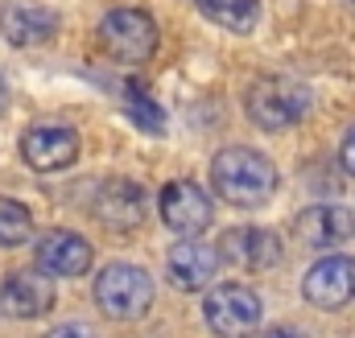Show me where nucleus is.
Here are the masks:
<instances>
[{
	"mask_svg": "<svg viewBox=\"0 0 355 338\" xmlns=\"http://www.w3.org/2000/svg\"><path fill=\"white\" fill-rule=\"evenodd\" d=\"M124 112H128V120H132L141 132H149V136L166 132V112L149 99V91L141 83H128V91H124Z\"/></svg>",
	"mask_w": 355,
	"mask_h": 338,
	"instance_id": "17",
	"label": "nucleus"
},
{
	"mask_svg": "<svg viewBox=\"0 0 355 338\" xmlns=\"http://www.w3.org/2000/svg\"><path fill=\"white\" fill-rule=\"evenodd\" d=\"M198 8L232 33H252L261 21V0H198Z\"/></svg>",
	"mask_w": 355,
	"mask_h": 338,
	"instance_id": "16",
	"label": "nucleus"
},
{
	"mask_svg": "<svg viewBox=\"0 0 355 338\" xmlns=\"http://www.w3.org/2000/svg\"><path fill=\"white\" fill-rule=\"evenodd\" d=\"M95 219L107 223L112 231H132L145 219V190L128 177H112L103 181V190L95 194Z\"/></svg>",
	"mask_w": 355,
	"mask_h": 338,
	"instance_id": "14",
	"label": "nucleus"
},
{
	"mask_svg": "<svg viewBox=\"0 0 355 338\" xmlns=\"http://www.w3.org/2000/svg\"><path fill=\"white\" fill-rule=\"evenodd\" d=\"M99 46L124 62V66H141L153 58L157 50V21L145 8H112L99 21Z\"/></svg>",
	"mask_w": 355,
	"mask_h": 338,
	"instance_id": "5",
	"label": "nucleus"
},
{
	"mask_svg": "<svg viewBox=\"0 0 355 338\" xmlns=\"http://www.w3.org/2000/svg\"><path fill=\"white\" fill-rule=\"evenodd\" d=\"M244 112L257 128L265 132H285L293 124L306 120L310 112V87L297 83V79H285V75H265L248 87L244 95Z\"/></svg>",
	"mask_w": 355,
	"mask_h": 338,
	"instance_id": "3",
	"label": "nucleus"
},
{
	"mask_svg": "<svg viewBox=\"0 0 355 338\" xmlns=\"http://www.w3.org/2000/svg\"><path fill=\"white\" fill-rule=\"evenodd\" d=\"M261 338H310V335L297 330V326H272V330H265Z\"/></svg>",
	"mask_w": 355,
	"mask_h": 338,
	"instance_id": "21",
	"label": "nucleus"
},
{
	"mask_svg": "<svg viewBox=\"0 0 355 338\" xmlns=\"http://www.w3.org/2000/svg\"><path fill=\"white\" fill-rule=\"evenodd\" d=\"M219 256H227V260H232V264H240V268L268 272V268H277V264H281L285 248H281L277 231H268V227H236V231H227V235H223Z\"/></svg>",
	"mask_w": 355,
	"mask_h": 338,
	"instance_id": "13",
	"label": "nucleus"
},
{
	"mask_svg": "<svg viewBox=\"0 0 355 338\" xmlns=\"http://www.w3.org/2000/svg\"><path fill=\"white\" fill-rule=\"evenodd\" d=\"M0 310L8 318H21V322L46 318L54 310V281H50V272L21 268V272L4 276V285H0Z\"/></svg>",
	"mask_w": 355,
	"mask_h": 338,
	"instance_id": "9",
	"label": "nucleus"
},
{
	"mask_svg": "<svg viewBox=\"0 0 355 338\" xmlns=\"http://www.w3.org/2000/svg\"><path fill=\"white\" fill-rule=\"evenodd\" d=\"M21 157L37 173H58L79 161V132L67 124H33L21 136Z\"/></svg>",
	"mask_w": 355,
	"mask_h": 338,
	"instance_id": "8",
	"label": "nucleus"
},
{
	"mask_svg": "<svg viewBox=\"0 0 355 338\" xmlns=\"http://www.w3.org/2000/svg\"><path fill=\"white\" fill-rule=\"evenodd\" d=\"M277 166L268 161L261 149H248V145H227L215 153L211 161V186L223 202L232 206H261L277 194Z\"/></svg>",
	"mask_w": 355,
	"mask_h": 338,
	"instance_id": "1",
	"label": "nucleus"
},
{
	"mask_svg": "<svg viewBox=\"0 0 355 338\" xmlns=\"http://www.w3.org/2000/svg\"><path fill=\"white\" fill-rule=\"evenodd\" d=\"M4 107H8V87H4V79H0V116H4Z\"/></svg>",
	"mask_w": 355,
	"mask_h": 338,
	"instance_id": "22",
	"label": "nucleus"
},
{
	"mask_svg": "<svg viewBox=\"0 0 355 338\" xmlns=\"http://www.w3.org/2000/svg\"><path fill=\"white\" fill-rule=\"evenodd\" d=\"M347 4H352V8H355V0H347Z\"/></svg>",
	"mask_w": 355,
	"mask_h": 338,
	"instance_id": "23",
	"label": "nucleus"
},
{
	"mask_svg": "<svg viewBox=\"0 0 355 338\" xmlns=\"http://www.w3.org/2000/svg\"><path fill=\"white\" fill-rule=\"evenodd\" d=\"M157 211H162V223L170 231H178L182 240H198L215 223V202L194 181H170V186H162Z\"/></svg>",
	"mask_w": 355,
	"mask_h": 338,
	"instance_id": "6",
	"label": "nucleus"
},
{
	"mask_svg": "<svg viewBox=\"0 0 355 338\" xmlns=\"http://www.w3.org/2000/svg\"><path fill=\"white\" fill-rule=\"evenodd\" d=\"M339 161H343V169L355 177V128L343 136V145H339Z\"/></svg>",
	"mask_w": 355,
	"mask_h": 338,
	"instance_id": "20",
	"label": "nucleus"
},
{
	"mask_svg": "<svg viewBox=\"0 0 355 338\" xmlns=\"http://www.w3.org/2000/svg\"><path fill=\"white\" fill-rule=\"evenodd\" d=\"M219 264H223L219 248H211L202 240H178L174 248L166 252V272H170V281H174L178 289H186V293L211 285L215 272H219Z\"/></svg>",
	"mask_w": 355,
	"mask_h": 338,
	"instance_id": "12",
	"label": "nucleus"
},
{
	"mask_svg": "<svg viewBox=\"0 0 355 338\" xmlns=\"http://www.w3.org/2000/svg\"><path fill=\"white\" fill-rule=\"evenodd\" d=\"M302 297L314 310H343L355 301V256H327L314 260L302 276Z\"/></svg>",
	"mask_w": 355,
	"mask_h": 338,
	"instance_id": "7",
	"label": "nucleus"
},
{
	"mask_svg": "<svg viewBox=\"0 0 355 338\" xmlns=\"http://www.w3.org/2000/svg\"><path fill=\"white\" fill-rule=\"evenodd\" d=\"M58 33V12L46 4L29 0H8L0 4V37L12 46H42Z\"/></svg>",
	"mask_w": 355,
	"mask_h": 338,
	"instance_id": "11",
	"label": "nucleus"
},
{
	"mask_svg": "<svg viewBox=\"0 0 355 338\" xmlns=\"http://www.w3.org/2000/svg\"><path fill=\"white\" fill-rule=\"evenodd\" d=\"M91 244L75 231H50L37 240V268L50 276H83L91 268Z\"/></svg>",
	"mask_w": 355,
	"mask_h": 338,
	"instance_id": "15",
	"label": "nucleus"
},
{
	"mask_svg": "<svg viewBox=\"0 0 355 338\" xmlns=\"http://www.w3.org/2000/svg\"><path fill=\"white\" fill-rule=\"evenodd\" d=\"M29 235H33L29 206H21L12 198H0V248H21V244H29Z\"/></svg>",
	"mask_w": 355,
	"mask_h": 338,
	"instance_id": "18",
	"label": "nucleus"
},
{
	"mask_svg": "<svg viewBox=\"0 0 355 338\" xmlns=\"http://www.w3.org/2000/svg\"><path fill=\"white\" fill-rule=\"evenodd\" d=\"M91 293H95L99 314L112 318V322H141V318L153 310V301H157L153 276H149L141 264H124V260L99 268Z\"/></svg>",
	"mask_w": 355,
	"mask_h": 338,
	"instance_id": "2",
	"label": "nucleus"
},
{
	"mask_svg": "<svg viewBox=\"0 0 355 338\" xmlns=\"http://www.w3.org/2000/svg\"><path fill=\"white\" fill-rule=\"evenodd\" d=\"M202 322L215 338H252L265 322V305L248 285H215L202 297Z\"/></svg>",
	"mask_w": 355,
	"mask_h": 338,
	"instance_id": "4",
	"label": "nucleus"
},
{
	"mask_svg": "<svg viewBox=\"0 0 355 338\" xmlns=\"http://www.w3.org/2000/svg\"><path fill=\"white\" fill-rule=\"evenodd\" d=\"M42 338H95L87 322H62V326H54V330H46Z\"/></svg>",
	"mask_w": 355,
	"mask_h": 338,
	"instance_id": "19",
	"label": "nucleus"
},
{
	"mask_svg": "<svg viewBox=\"0 0 355 338\" xmlns=\"http://www.w3.org/2000/svg\"><path fill=\"white\" fill-rule=\"evenodd\" d=\"M293 235L306 244V248H318V252H331L339 244H347L355 235V215L339 202H314L306 211H297L293 219Z\"/></svg>",
	"mask_w": 355,
	"mask_h": 338,
	"instance_id": "10",
	"label": "nucleus"
}]
</instances>
